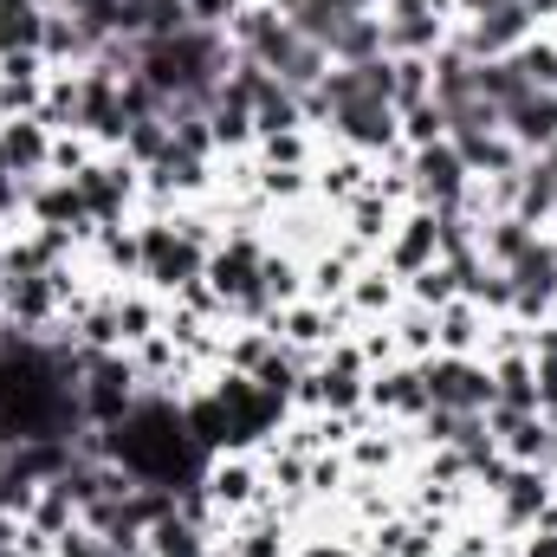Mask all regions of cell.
I'll list each match as a JSON object with an SVG mask.
<instances>
[{
	"label": "cell",
	"mask_w": 557,
	"mask_h": 557,
	"mask_svg": "<svg viewBox=\"0 0 557 557\" xmlns=\"http://www.w3.org/2000/svg\"><path fill=\"white\" fill-rule=\"evenodd\" d=\"M117 454H124V460H137V467H149V473H162V480H169V473H182V480H188V473L201 467V447H195V441H182V428H175L169 409H143V416L117 434Z\"/></svg>",
	"instance_id": "6da1fadb"
}]
</instances>
